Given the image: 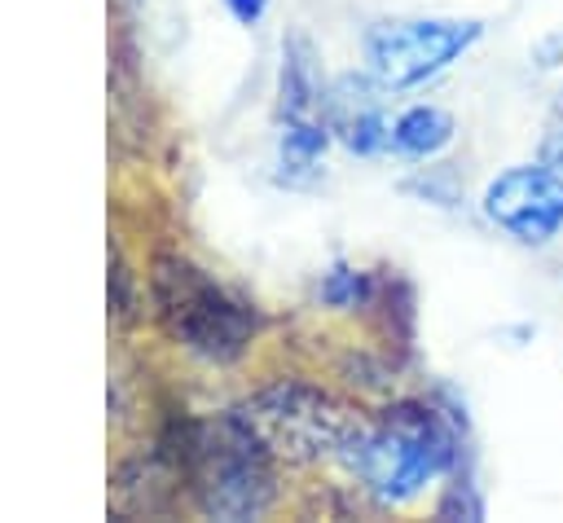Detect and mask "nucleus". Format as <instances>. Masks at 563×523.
Masks as SVG:
<instances>
[{
    "label": "nucleus",
    "mask_w": 563,
    "mask_h": 523,
    "mask_svg": "<svg viewBox=\"0 0 563 523\" xmlns=\"http://www.w3.org/2000/svg\"><path fill=\"white\" fill-rule=\"evenodd\" d=\"M453 457H457L453 426L431 404L400 400L361 426V435L343 453V466L374 501L400 505L413 501L431 479H440L453 466Z\"/></svg>",
    "instance_id": "f257e3e1"
},
{
    "label": "nucleus",
    "mask_w": 563,
    "mask_h": 523,
    "mask_svg": "<svg viewBox=\"0 0 563 523\" xmlns=\"http://www.w3.org/2000/svg\"><path fill=\"white\" fill-rule=\"evenodd\" d=\"M541 163H545V167H554V171H563V123H554V127L545 132V145H541Z\"/></svg>",
    "instance_id": "9d476101"
},
{
    "label": "nucleus",
    "mask_w": 563,
    "mask_h": 523,
    "mask_svg": "<svg viewBox=\"0 0 563 523\" xmlns=\"http://www.w3.org/2000/svg\"><path fill=\"white\" fill-rule=\"evenodd\" d=\"M387 92L374 75H343L334 88H325V123L352 154H383L391 149V119L378 101Z\"/></svg>",
    "instance_id": "0eeeda50"
},
{
    "label": "nucleus",
    "mask_w": 563,
    "mask_h": 523,
    "mask_svg": "<svg viewBox=\"0 0 563 523\" xmlns=\"http://www.w3.org/2000/svg\"><path fill=\"white\" fill-rule=\"evenodd\" d=\"M374 294H378V286H374V277H369L365 268L334 264V268H325V277H321V303H330V308H343V312L369 308Z\"/></svg>",
    "instance_id": "1a4fd4ad"
},
{
    "label": "nucleus",
    "mask_w": 563,
    "mask_h": 523,
    "mask_svg": "<svg viewBox=\"0 0 563 523\" xmlns=\"http://www.w3.org/2000/svg\"><path fill=\"white\" fill-rule=\"evenodd\" d=\"M180 461L198 505L216 519H255L273 501V448L242 409L194 426L180 444Z\"/></svg>",
    "instance_id": "f03ea898"
},
{
    "label": "nucleus",
    "mask_w": 563,
    "mask_h": 523,
    "mask_svg": "<svg viewBox=\"0 0 563 523\" xmlns=\"http://www.w3.org/2000/svg\"><path fill=\"white\" fill-rule=\"evenodd\" d=\"M229 4V13L242 22V26H255L260 18H264V9H268V0H224Z\"/></svg>",
    "instance_id": "9b49d317"
},
{
    "label": "nucleus",
    "mask_w": 563,
    "mask_h": 523,
    "mask_svg": "<svg viewBox=\"0 0 563 523\" xmlns=\"http://www.w3.org/2000/svg\"><path fill=\"white\" fill-rule=\"evenodd\" d=\"M150 294H154V316L163 321V330L202 360L229 365L246 352L255 334L251 303L229 294L216 277H207L198 264L180 255H167L154 264Z\"/></svg>",
    "instance_id": "7ed1b4c3"
},
{
    "label": "nucleus",
    "mask_w": 563,
    "mask_h": 523,
    "mask_svg": "<svg viewBox=\"0 0 563 523\" xmlns=\"http://www.w3.org/2000/svg\"><path fill=\"white\" fill-rule=\"evenodd\" d=\"M484 215L523 246H545L563 229V176L545 163H519L488 180Z\"/></svg>",
    "instance_id": "423d86ee"
},
{
    "label": "nucleus",
    "mask_w": 563,
    "mask_h": 523,
    "mask_svg": "<svg viewBox=\"0 0 563 523\" xmlns=\"http://www.w3.org/2000/svg\"><path fill=\"white\" fill-rule=\"evenodd\" d=\"M479 31L484 26L471 18L378 22L365 31V66L383 88L400 92V88H413V84L440 75L444 66H453L479 40Z\"/></svg>",
    "instance_id": "39448f33"
},
{
    "label": "nucleus",
    "mask_w": 563,
    "mask_h": 523,
    "mask_svg": "<svg viewBox=\"0 0 563 523\" xmlns=\"http://www.w3.org/2000/svg\"><path fill=\"white\" fill-rule=\"evenodd\" d=\"M242 418L260 431L273 457L286 461H343V453L365 426V418L352 404L299 378H282L255 391L242 404Z\"/></svg>",
    "instance_id": "20e7f679"
},
{
    "label": "nucleus",
    "mask_w": 563,
    "mask_h": 523,
    "mask_svg": "<svg viewBox=\"0 0 563 523\" xmlns=\"http://www.w3.org/2000/svg\"><path fill=\"white\" fill-rule=\"evenodd\" d=\"M457 123L444 105H409L391 119V149L405 158H435L453 141Z\"/></svg>",
    "instance_id": "6e6552de"
}]
</instances>
